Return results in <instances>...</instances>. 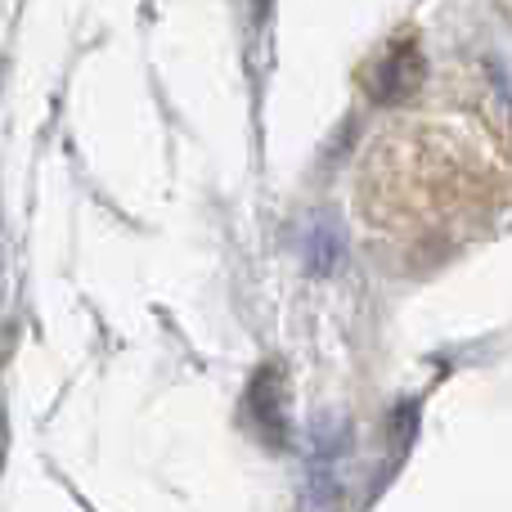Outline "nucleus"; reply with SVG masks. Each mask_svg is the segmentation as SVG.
<instances>
[{
	"label": "nucleus",
	"mask_w": 512,
	"mask_h": 512,
	"mask_svg": "<svg viewBox=\"0 0 512 512\" xmlns=\"http://www.w3.org/2000/svg\"><path fill=\"white\" fill-rule=\"evenodd\" d=\"M243 414H248V427L265 445H288V387H283L279 369L265 364V369L248 382Z\"/></svg>",
	"instance_id": "1"
},
{
	"label": "nucleus",
	"mask_w": 512,
	"mask_h": 512,
	"mask_svg": "<svg viewBox=\"0 0 512 512\" xmlns=\"http://www.w3.org/2000/svg\"><path fill=\"white\" fill-rule=\"evenodd\" d=\"M333 252H337V234H310V243H306V265L324 274L328 265H333Z\"/></svg>",
	"instance_id": "3"
},
{
	"label": "nucleus",
	"mask_w": 512,
	"mask_h": 512,
	"mask_svg": "<svg viewBox=\"0 0 512 512\" xmlns=\"http://www.w3.org/2000/svg\"><path fill=\"white\" fill-rule=\"evenodd\" d=\"M423 77H427V63H423V54H418V45L400 41L373 63L369 90H373V99H382V104H400V99L418 95Z\"/></svg>",
	"instance_id": "2"
}]
</instances>
